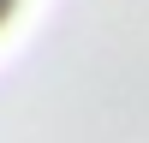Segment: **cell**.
Listing matches in <instances>:
<instances>
[{
	"mask_svg": "<svg viewBox=\"0 0 149 143\" xmlns=\"http://www.w3.org/2000/svg\"><path fill=\"white\" fill-rule=\"evenodd\" d=\"M24 6H30V0H0V36H6V30H12V24H18V18H24Z\"/></svg>",
	"mask_w": 149,
	"mask_h": 143,
	"instance_id": "6da1fadb",
	"label": "cell"
}]
</instances>
